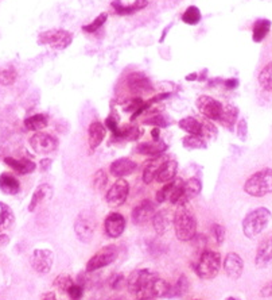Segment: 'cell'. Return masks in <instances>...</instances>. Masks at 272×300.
<instances>
[{"mask_svg":"<svg viewBox=\"0 0 272 300\" xmlns=\"http://www.w3.org/2000/svg\"><path fill=\"white\" fill-rule=\"evenodd\" d=\"M174 229L175 236L182 242H189L196 238L197 234V219L194 212L191 211L187 203L180 204L174 215Z\"/></svg>","mask_w":272,"mask_h":300,"instance_id":"cell-1","label":"cell"},{"mask_svg":"<svg viewBox=\"0 0 272 300\" xmlns=\"http://www.w3.org/2000/svg\"><path fill=\"white\" fill-rule=\"evenodd\" d=\"M270 219H271V211L266 207H259L249 211L243 219L244 236L249 240H254L266 230Z\"/></svg>","mask_w":272,"mask_h":300,"instance_id":"cell-2","label":"cell"},{"mask_svg":"<svg viewBox=\"0 0 272 300\" xmlns=\"http://www.w3.org/2000/svg\"><path fill=\"white\" fill-rule=\"evenodd\" d=\"M244 191L254 198H263L272 192V169L266 168L256 172L244 184Z\"/></svg>","mask_w":272,"mask_h":300,"instance_id":"cell-3","label":"cell"},{"mask_svg":"<svg viewBox=\"0 0 272 300\" xmlns=\"http://www.w3.org/2000/svg\"><path fill=\"white\" fill-rule=\"evenodd\" d=\"M221 256L213 250H205L198 260L196 265L197 275L203 280H212L215 279L221 269Z\"/></svg>","mask_w":272,"mask_h":300,"instance_id":"cell-4","label":"cell"},{"mask_svg":"<svg viewBox=\"0 0 272 300\" xmlns=\"http://www.w3.org/2000/svg\"><path fill=\"white\" fill-rule=\"evenodd\" d=\"M158 277V275L151 269H136L127 279V287L129 292L138 296L139 299L147 287Z\"/></svg>","mask_w":272,"mask_h":300,"instance_id":"cell-5","label":"cell"},{"mask_svg":"<svg viewBox=\"0 0 272 300\" xmlns=\"http://www.w3.org/2000/svg\"><path fill=\"white\" fill-rule=\"evenodd\" d=\"M73 41V36L68 30L54 29L42 33L38 37V42L41 45H49L55 50H64Z\"/></svg>","mask_w":272,"mask_h":300,"instance_id":"cell-6","label":"cell"},{"mask_svg":"<svg viewBox=\"0 0 272 300\" xmlns=\"http://www.w3.org/2000/svg\"><path fill=\"white\" fill-rule=\"evenodd\" d=\"M117 257V249L113 245L103 247L101 250H99L96 254H93L92 259L88 261L87 264V272H94L99 271L104 266L110 265Z\"/></svg>","mask_w":272,"mask_h":300,"instance_id":"cell-7","label":"cell"},{"mask_svg":"<svg viewBox=\"0 0 272 300\" xmlns=\"http://www.w3.org/2000/svg\"><path fill=\"white\" fill-rule=\"evenodd\" d=\"M74 233L77 238L84 243H89L94 236V222L91 214L81 212L74 222Z\"/></svg>","mask_w":272,"mask_h":300,"instance_id":"cell-8","label":"cell"},{"mask_svg":"<svg viewBox=\"0 0 272 300\" xmlns=\"http://www.w3.org/2000/svg\"><path fill=\"white\" fill-rule=\"evenodd\" d=\"M30 146L33 147L35 153L49 154L57 149L58 141L55 137L50 136L47 133L36 131L34 136L30 138Z\"/></svg>","mask_w":272,"mask_h":300,"instance_id":"cell-9","label":"cell"},{"mask_svg":"<svg viewBox=\"0 0 272 300\" xmlns=\"http://www.w3.org/2000/svg\"><path fill=\"white\" fill-rule=\"evenodd\" d=\"M198 111L202 114L203 117H206L210 120H218L220 119L221 111H222V104L218 100L213 99L210 96L202 95L199 96L196 101Z\"/></svg>","mask_w":272,"mask_h":300,"instance_id":"cell-10","label":"cell"},{"mask_svg":"<svg viewBox=\"0 0 272 300\" xmlns=\"http://www.w3.org/2000/svg\"><path fill=\"white\" fill-rule=\"evenodd\" d=\"M128 194H129V184L124 179H119L117 181L108 189L105 195L107 203L109 206H122L123 203L127 200Z\"/></svg>","mask_w":272,"mask_h":300,"instance_id":"cell-11","label":"cell"},{"mask_svg":"<svg viewBox=\"0 0 272 300\" xmlns=\"http://www.w3.org/2000/svg\"><path fill=\"white\" fill-rule=\"evenodd\" d=\"M54 264V254L49 249H35L31 256V265L38 273H49Z\"/></svg>","mask_w":272,"mask_h":300,"instance_id":"cell-12","label":"cell"},{"mask_svg":"<svg viewBox=\"0 0 272 300\" xmlns=\"http://www.w3.org/2000/svg\"><path fill=\"white\" fill-rule=\"evenodd\" d=\"M157 212V207L151 200H143L132 210V222L135 224H145L152 219Z\"/></svg>","mask_w":272,"mask_h":300,"instance_id":"cell-13","label":"cell"},{"mask_svg":"<svg viewBox=\"0 0 272 300\" xmlns=\"http://www.w3.org/2000/svg\"><path fill=\"white\" fill-rule=\"evenodd\" d=\"M104 229L107 236L110 238H117L122 236L126 230V218L119 212H112L105 219Z\"/></svg>","mask_w":272,"mask_h":300,"instance_id":"cell-14","label":"cell"},{"mask_svg":"<svg viewBox=\"0 0 272 300\" xmlns=\"http://www.w3.org/2000/svg\"><path fill=\"white\" fill-rule=\"evenodd\" d=\"M224 271L232 280L240 279L244 271L243 259L237 253H228L224 260Z\"/></svg>","mask_w":272,"mask_h":300,"instance_id":"cell-15","label":"cell"},{"mask_svg":"<svg viewBox=\"0 0 272 300\" xmlns=\"http://www.w3.org/2000/svg\"><path fill=\"white\" fill-rule=\"evenodd\" d=\"M136 168H138V165H136L135 161H132L131 159L123 157V159L115 160V161L110 164L109 171L110 173H112V176L123 179V177L132 175L133 172L136 171Z\"/></svg>","mask_w":272,"mask_h":300,"instance_id":"cell-16","label":"cell"},{"mask_svg":"<svg viewBox=\"0 0 272 300\" xmlns=\"http://www.w3.org/2000/svg\"><path fill=\"white\" fill-rule=\"evenodd\" d=\"M152 226L154 230L158 234H164L167 233L168 229L174 224V217L167 211V210H161L155 212V215L152 217Z\"/></svg>","mask_w":272,"mask_h":300,"instance_id":"cell-17","label":"cell"},{"mask_svg":"<svg viewBox=\"0 0 272 300\" xmlns=\"http://www.w3.org/2000/svg\"><path fill=\"white\" fill-rule=\"evenodd\" d=\"M255 264L257 268H264L272 264V236L268 237L259 246L256 252Z\"/></svg>","mask_w":272,"mask_h":300,"instance_id":"cell-18","label":"cell"},{"mask_svg":"<svg viewBox=\"0 0 272 300\" xmlns=\"http://www.w3.org/2000/svg\"><path fill=\"white\" fill-rule=\"evenodd\" d=\"M128 87L132 92H148L152 87V82L145 73H131L128 77Z\"/></svg>","mask_w":272,"mask_h":300,"instance_id":"cell-19","label":"cell"},{"mask_svg":"<svg viewBox=\"0 0 272 300\" xmlns=\"http://www.w3.org/2000/svg\"><path fill=\"white\" fill-rule=\"evenodd\" d=\"M164 161H167V160L164 159L162 154H161V156H155L154 159H151L150 161L145 164V169H143V181H145V184H151V182L157 179L158 172L161 169V166L164 164Z\"/></svg>","mask_w":272,"mask_h":300,"instance_id":"cell-20","label":"cell"},{"mask_svg":"<svg viewBox=\"0 0 272 300\" xmlns=\"http://www.w3.org/2000/svg\"><path fill=\"white\" fill-rule=\"evenodd\" d=\"M201 189H202V184L196 177H191L187 181H183L182 198H181L180 204H185L189 200L197 198L198 195L201 194Z\"/></svg>","mask_w":272,"mask_h":300,"instance_id":"cell-21","label":"cell"},{"mask_svg":"<svg viewBox=\"0 0 272 300\" xmlns=\"http://www.w3.org/2000/svg\"><path fill=\"white\" fill-rule=\"evenodd\" d=\"M135 150H136V153L143 154V156L155 157V156H161L164 150H167V145L161 140H158V141L152 142H143V143L138 145Z\"/></svg>","mask_w":272,"mask_h":300,"instance_id":"cell-22","label":"cell"},{"mask_svg":"<svg viewBox=\"0 0 272 300\" xmlns=\"http://www.w3.org/2000/svg\"><path fill=\"white\" fill-rule=\"evenodd\" d=\"M4 162H6V164L11 168L12 171L15 172V173H18V175L33 173V172L36 169V165H35L34 161H31V160L27 159L15 160L11 159V157H7V159L4 160Z\"/></svg>","mask_w":272,"mask_h":300,"instance_id":"cell-23","label":"cell"},{"mask_svg":"<svg viewBox=\"0 0 272 300\" xmlns=\"http://www.w3.org/2000/svg\"><path fill=\"white\" fill-rule=\"evenodd\" d=\"M177 172H178V162H177L175 160H167V161H164V164L161 166V169L158 172L155 180H157L158 182H163V184L170 182L171 180L175 179Z\"/></svg>","mask_w":272,"mask_h":300,"instance_id":"cell-24","label":"cell"},{"mask_svg":"<svg viewBox=\"0 0 272 300\" xmlns=\"http://www.w3.org/2000/svg\"><path fill=\"white\" fill-rule=\"evenodd\" d=\"M88 136H89V146L91 149H96L101 145V142L105 138V127L101 122H93L89 126L88 130Z\"/></svg>","mask_w":272,"mask_h":300,"instance_id":"cell-25","label":"cell"},{"mask_svg":"<svg viewBox=\"0 0 272 300\" xmlns=\"http://www.w3.org/2000/svg\"><path fill=\"white\" fill-rule=\"evenodd\" d=\"M52 196L53 188L49 184H42V185H39V187L34 191V194H33V198H31V201H30L29 211H35V208L39 206L43 200L52 199Z\"/></svg>","mask_w":272,"mask_h":300,"instance_id":"cell-26","label":"cell"},{"mask_svg":"<svg viewBox=\"0 0 272 300\" xmlns=\"http://www.w3.org/2000/svg\"><path fill=\"white\" fill-rule=\"evenodd\" d=\"M237 107L232 106V104H225V106H222V111H221L218 120H220V123L222 126H225L226 129H232L235 126V123H236V120H237Z\"/></svg>","mask_w":272,"mask_h":300,"instance_id":"cell-27","label":"cell"},{"mask_svg":"<svg viewBox=\"0 0 272 300\" xmlns=\"http://www.w3.org/2000/svg\"><path fill=\"white\" fill-rule=\"evenodd\" d=\"M20 189L19 181L11 175L3 173L0 176V191L6 195H17Z\"/></svg>","mask_w":272,"mask_h":300,"instance_id":"cell-28","label":"cell"},{"mask_svg":"<svg viewBox=\"0 0 272 300\" xmlns=\"http://www.w3.org/2000/svg\"><path fill=\"white\" fill-rule=\"evenodd\" d=\"M180 127L190 136H202V123L193 117L180 120Z\"/></svg>","mask_w":272,"mask_h":300,"instance_id":"cell-29","label":"cell"},{"mask_svg":"<svg viewBox=\"0 0 272 300\" xmlns=\"http://www.w3.org/2000/svg\"><path fill=\"white\" fill-rule=\"evenodd\" d=\"M49 120L46 115L43 114H35L33 117L24 119V127L30 131H41L42 129L47 127Z\"/></svg>","mask_w":272,"mask_h":300,"instance_id":"cell-30","label":"cell"},{"mask_svg":"<svg viewBox=\"0 0 272 300\" xmlns=\"http://www.w3.org/2000/svg\"><path fill=\"white\" fill-rule=\"evenodd\" d=\"M14 222H15V217H14L11 208L4 204L3 201H0V233L4 230L11 229Z\"/></svg>","mask_w":272,"mask_h":300,"instance_id":"cell-31","label":"cell"},{"mask_svg":"<svg viewBox=\"0 0 272 300\" xmlns=\"http://www.w3.org/2000/svg\"><path fill=\"white\" fill-rule=\"evenodd\" d=\"M270 29H271V22L268 19H260L257 20L255 24H254V34H252V38L255 42H261L270 33Z\"/></svg>","mask_w":272,"mask_h":300,"instance_id":"cell-32","label":"cell"},{"mask_svg":"<svg viewBox=\"0 0 272 300\" xmlns=\"http://www.w3.org/2000/svg\"><path fill=\"white\" fill-rule=\"evenodd\" d=\"M259 82L263 88L272 92V61L261 69L260 75H259Z\"/></svg>","mask_w":272,"mask_h":300,"instance_id":"cell-33","label":"cell"},{"mask_svg":"<svg viewBox=\"0 0 272 300\" xmlns=\"http://www.w3.org/2000/svg\"><path fill=\"white\" fill-rule=\"evenodd\" d=\"M183 146L190 150H197V149H206V141L202 136H189L183 138Z\"/></svg>","mask_w":272,"mask_h":300,"instance_id":"cell-34","label":"cell"},{"mask_svg":"<svg viewBox=\"0 0 272 300\" xmlns=\"http://www.w3.org/2000/svg\"><path fill=\"white\" fill-rule=\"evenodd\" d=\"M182 20H183L186 24H191V26L198 24L199 23V20H201V11L198 10V7L190 6L183 12Z\"/></svg>","mask_w":272,"mask_h":300,"instance_id":"cell-35","label":"cell"},{"mask_svg":"<svg viewBox=\"0 0 272 300\" xmlns=\"http://www.w3.org/2000/svg\"><path fill=\"white\" fill-rule=\"evenodd\" d=\"M17 69L14 66H7L6 69L0 72V85H4V87L12 85L17 81Z\"/></svg>","mask_w":272,"mask_h":300,"instance_id":"cell-36","label":"cell"},{"mask_svg":"<svg viewBox=\"0 0 272 300\" xmlns=\"http://www.w3.org/2000/svg\"><path fill=\"white\" fill-rule=\"evenodd\" d=\"M177 182H178V179H174V180H171L170 182H166L164 187H163L161 191H158L157 192L158 203H163V201H166V200L170 199V196L173 194V191L174 188H175V185H177Z\"/></svg>","mask_w":272,"mask_h":300,"instance_id":"cell-37","label":"cell"},{"mask_svg":"<svg viewBox=\"0 0 272 300\" xmlns=\"http://www.w3.org/2000/svg\"><path fill=\"white\" fill-rule=\"evenodd\" d=\"M107 19H108V14H107V12H103V14H100L99 17L94 19L93 22H91L89 24H85V26H82V30H84L85 33H89V34L96 33L97 30L101 29V27L104 26V23L107 22Z\"/></svg>","mask_w":272,"mask_h":300,"instance_id":"cell-38","label":"cell"},{"mask_svg":"<svg viewBox=\"0 0 272 300\" xmlns=\"http://www.w3.org/2000/svg\"><path fill=\"white\" fill-rule=\"evenodd\" d=\"M107 182H108V176L103 169L96 172V175L93 176V188L96 191H103L107 187Z\"/></svg>","mask_w":272,"mask_h":300,"instance_id":"cell-39","label":"cell"},{"mask_svg":"<svg viewBox=\"0 0 272 300\" xmlns=\"http://www.w3.org/2000/svg\"><path fill=\"white\" fill-rule=\"evenodd\" d=\"M187 288H189V282L186 280V277L181 276L177 284H175V287H171L170 296H182V295L186 294Z\"/></svg>","mask_w":272,"mask_h":300,"instance_id":"cell-40","label":"cell"},{"mask_svg":"<svg viewBox=\"0 0 272 300\" xmlns=\"http://www.w3.org/2000/svg\"><path fill=\"white\" fill-rule=\"evenodd\" d=\"M55 287H58V288L61 289V291H68V289L74 284V281H73V279L70 276H68V275H59V276L55 279Z\"/></svg>","mask_w":272,"mask_h":300,"instance_id":"cell-41","label":"cell"},{"mask_svg":"<svg viewBox=\"0 0 272 300\" xmlns=\"http://www.w3.org/2000/svg\"><path fill=\"white\" fill-rule=\"evenodd\" d=\"M145 124H151L154 127H167L168 126V120L166 117L163 115H154L148 119H145Z\"/></svg>","mask_w":272,"mask_h":300,"instance_id":"cell-42","label":"cell"},{"mask_svg":"<svg viewBox=\"0 0 272 300\" xmlns=\"http://www.w3.org/2000/svg\"><path fill=\"white\" fill-rule=\"evenodd\" d=\"M143 104H145V100L142 99V98H133V99H131L124 104V111L132 112L133 114V112L138 111Z\"/></svg>","mask_w":272,"mask_h":300,"instance_id":"cell-43","label":"cell"},{"mask_svg":"<svg viewBox=\"0 0 272 300\" xmlns=\"http://www.w3.org/2000/svg\"><path fill=\"white\" fill-rule=\"evenodd\" d=\"M112 7L115 8V12L116 14H119V15H129V14H133V12H135L132 6H123L120 0H113V1H112Z\"/></svg>","mask_w":272,"mask_h":300,"instance_id":"cell-44","label":"cell"},{"mask_svg":"<svg viewBox=\"0 0 272 300\" xmlns=\"http://www.w3.org/2000/svg\"><path fill=\"white\" fill-rule=\"evenodd\" d=\"M212 234L215 237L217 243H222L224 240H225V227L218 223H215L212 226Z\"/></svg>","mask_w":272,"mask_h":300,"instance_id":"cell-45","label":"cell"},{"mask_svg":"<svg viewBox=\"0 0 272 300\" xmlns=\"http://www.w3.org/2000/svg\"><path fill=\"white\" fill-rule=\"evenodd\" d=\"M202 137L208 138V140H215L217 137V129H216L215 124L209 123V122L202 123Z\"/></svg>","mask_w":272,"mask_h":300,"instance_id":"cell-46","label":"cell"},{"mask_svg":"<svg viewBox=\"0 0 272 300\" xmlns=\"http://www.w3.org/2000/svg\"><path fill=\"white\" fill-rule=\"evenodd\" d=\"M66 292L69 294V296L73 300H80L82 298V295H84V288L80 284H73Z\"/></svg>","mask_w":272,"mask_h":300,"instance_id":"cell-47","label":"cell"},{"mask_svg":"<svg viewBox=\"0 0 272 300\" xmlns=\"http://www.w3.org/2000/svg\"><path fill=\"white\" fill-rule=\"evenodd\" d=\"M123 280H124L123 275H120V273H115V275H112V276L109 277L108 282H109L110 288L117 289V288H120V285H122Z\"/></svg>","mask_w":272,"mask_h":300,"instance_id":"cell-48","label":"cell"},{"mask_svg":"<svg viewBox=\"0 0 272 300\" xmlns=\"http://www.w3.org/2000/svg\"><path fill=\"white\" fill-rule=\"evenodd\" d=\"M247 134H248V123H247V120L245 119H241L240 122H238V126H237V136L240 140H245L247 138Z\"/></svg>","mask_w":272,"mask_h":300,"instance_id":"cell-49","label":"cell"},{"mask_svg":"<svg viewBox=\"0 0 272 300\" xmlns=\"http://www.w3.org/2000/svg\"><path fill=\"white\" fill-rule=\"evenodd\" d=\"M105 127L109 129L112 133H116V131L119 130L117 122H116L113 117H108V118H107V120H105Z\"/></svg>","mask_w":272,"mask_h":300,"instance_id":"cell-50","label":"cell"},{"mask_svg":"<svg viewBox=\"0 0 272 300\" xmlns=\"http://www.w3.org/2000/svg\"><path fill=\"white\" fill-rule=\"evenodd\" d=\"M260 295L263 298H272V281L267 282L266 285L261 288Z\"/></svg>","mask_w":272,"mask_h":300,"instance_id":"cell-51","label":"cell"},{"mask_svg":"<svg viewBox=\"0 0 272 300\" xmlns=\"http://www.w3.org/2000/svg\"><path fill=\"white\" fill-rule=\"evenodd\" d=\"M148 4V0H135V3L132 4V8L135 10V12L139 11L142 8H145Z\"/></svg>","mask_w":272,"mask_h":300,"instance_id":"cell-52","label":"cell"},{"mask_svg":"<svg viewBox=\"0 0 272 300\" xmlns=\"http://www.w3.org/2000/svg\"><path fill=\"white\" fill-rule=\"evenodd\" d=\"M224 85H225L228 89L237 88L238 80H237V79H228V80H225V81H224Z\"/></svg>","mask_w":272,"mask_h":300,"instance_id":"cell-53","label":"cell"},{"mask_svg":"<svg viewBox=\"0 0 272 300\" xmlns=\"http://www.w3.org/2000/svg\"><path fill=\"white\" fill-rule=\"evenodd\" d=\"M52 166V160H49V159H45V160H42L41 161V169L42 171H45L46 172L49 168Z\"/></svg>","mask_w":272,"mask_h":300,"instance_id":"cell-54","label":"cell"},{"mask_svg":"<svg viewBox=\"0 0 272 300\" xmlns=\"http://www.w3.org/2000/svg\"><path fill=\"white\" fill-rule=\"evenodd\" d=\"M159 136H161V130H159V127H155V129L151 130V137H152L155 141L159 140Z\"/></svg>","mask_w":272,"mask_h":300,"instance_id":"cell-55","label":"cell"},{"mask_svg":"<svg viewBox=\"0 0 272 300\" xmlns=\"http://www.w3.org/2000/svg\"><path fill=\"white\" fill-rule=\"evenodd\" d=\"M8 242H10V237L4 236V234H0V247L6 246Z\"/></svg>","mask_w":272,"mask_h":300,"instance_id":"cell-56","label":"cell"},{"mask_svg":"<svg viewBox=\"0 0 272 300\" xmlns=\"http://www.w3.org/2000/svg\"><path fill=\"white\" fill-rule=\"evenodd\" d=\"M42 300H55V295L53 292H47L42 296Z\"/></svg>","mask_w":272,"mask_h":300,"instance_id":"cell-57","label":"cell"},{"mask_svg":"<svg viewBox=\"0 0 272 300\" xmlns=\"http://www.w3.org/2000/svg\"><path fill=\"white\" fill-rule=\"evenodd\" d=\"M186 80H187V81H193V80H197V75H196V73H191L190 76L186 77Z\"/></svg>","mask_w":272,"mask_h":300,"instance_id":"cell-58","label":"cell"},{"mask_svg":"<svg viewBox=\"0 0 272 300\" xmlns=\"http://www.w3.org/2000/svg\"><path fill=\"white\" fill-rule=\"evenodd\" d=\"M226 300H241V299H237V298H228Z\"/></svg>","mask_w":272,"mask_h":300,"instance_id":"cell-59","label":"cell"},{"mask_svg":"<svg viewBox=\"0 0 272 300\" xmlns=\"http://www.w3.org/2000/svg\"><path fill=\"white\" fill-rule=\"evenodd\" d=\"M109 300H123V298H115V299H109Z\"/></svg>","mask_w":272,"mask_h":300,"instance_id":"cell-60","label":"cell"},{"mask_svg":"<svg viewBox=\"0 0 272 300\" xmlns=\"http://www.w3.org/2000/svg\"><path fill=\"white\" fill-rule=\"evenodd\" d=\"M145 300H155V299H145Z\"/></svg>","mask_w":272,"mask_h":300,"instance_id":"cell-61","label":"cell"}]
</instances>
